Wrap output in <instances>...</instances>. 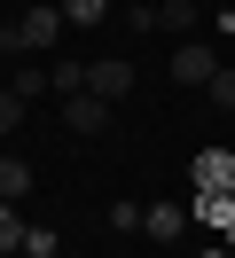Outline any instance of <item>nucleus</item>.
I'll return each mask as SVG.
<instances>
[{
    "instance_id": "nucleus-1",
    "label": "nucleus",
    "mask_w": 235,
    "mask_h": 258,
    "mask_svg": "<svg viewBox=\"0 0 235 258\" xmlns=\"http://www.w3.org/2000/svg\"><path fill=\"white\" fill-rule=\"evenodd\" d=\"M0 39H8V55H47V47L63 39V8H47V0H39V8H24Z\"/></svg>"
},
{
    "instance_id": "nucleus-2",
    "label": "nucleus",
    "mask_w": 235,
    "mask_h": 258,
    "mask_svg": "<svg viewBox=\"0 0 235 258\" xmlns=\"http://www.w3.org/2000/svg\"><path fill=\"white\" fill-rule=\"evenodd\" d=\"M219 71H227V63H219L212 47H196V39H188V47H172V79H180V86H212Z\"/></svg>"
},
{
    "instance_id": "nucleus-3",
    "label": "nucleus",
    "mask_w": 235,
    "mask_h": 258,
    "mask_svg": "<svg viewBox=\"0 0 235 258\" xmlns=\"http://www.w3.org/2000/svg\"><path fill=\"white\" fill-rule=\"evenodd\" d=\"M196 196H235V149H204L196 157Z\"/></svg>"
},
{
    "instance_id": "nucleus-4",
    "label": "nucleus",
    "mask_w": 235,
    "mask_h": 258,
    "mask_svg": "<svg viewBox=\"0 0 235 258\" xmlns=\"http://www.w3.org/2000/svg\"><path fill=\"white\" fill-rule=\"evenodd\" d=\"M86 94H94V102L133 94V63H86Z\"/></svg>"
},
{
    "instance_id": "nucleus-5",
    "label": "nucleus",
    "mask_w": 235,
    "mask_h": 258,
    "mask_svg": "<svg viewBox=\"0 0 235 258\" xmlns=\"http://www.w3.org/2000/svg\"><path fill=\"white\" fill-rule=\"evenodd\" d=\"M102 117H110V102H94V94L63 102V125H71V133H102Z\"/></svg>"
},
{
    "instance_id": "nucleus-6",
    "label": "nucleus",
    "mask_w": 235,
    "mask_h": 258,
    "mask_svg": "<svg viewBox=\"0 0 235 258\" xmlns=\"http://www.w3.org/2000/svg\"><path fill=\"white\" fill-rule=\"evenodd\" d=\"M180 227H188V211H180V204H157V211H141V235H157V242H180Z\"/></svg>"
},
{
    "instance_id": "nucleus-7",
    "label": "nucleus",
    "mask_w": 235,
    "mask_h": 258,
    "mask_svg": "<svg viewBox=\"0 0 235 258\" xmlns=\"http://www.w3.org/2000/svg\"><path fill=\"white\" fill-rule=\"evenodd\" d=\"M196 219L219 227V235H227V250H235V196H196Z\"/></svg>"
},
{
    "instance_id": "nucleus-8",
    "label": "nucleus",
    "mask_w": 235,
    "mask_h": 258,
    "mask_svg": "<svg viewBox=\"0 0 235 258\" xmlns=\"http://www.w3.org/2000/svg\"><path fill=\"white\" fill-rule=\"evenodd\" d=\"M16 196H31V164L24 157H0V204H16Z\"/></svg>"
},
{
    "instance_id": "nucleus-9",
    "label": "nucleus",
    "mask_w": 235,
    "mask_h": 258,
    "mask_svg": "<svg viewBox=\"0 0 235 258\" xmlns=\"http://www.w3.org/2000/svg\"><path fill=\"white\" fill-rule=\"evenodd\" d=\"M47 86H55L63 102H71V94H86V63H47Z\"/></svg>"
},
{
    "instance_id": "nucleus-10",
    "label": "nucleus",
    "mask_w": 235,
    "mask_h": 258,
    "mask_svg": "<svg viewBox=\"0 0 235 258\" xmlns=\"http://www.w3.org/2000/svg\"><path fill=\"white\" fill-rule=\"evenodd\" d=\"M63 24H110V0H55Z\"/></svg>"
},
{
    "instance_id": "nucleus-11",
    "label": "nucleus",
    "mask_w": 235,
    "mask_h": 258,
    "mask_svg": "<svg viewBox=\"0 0 235 258\" xmlns=\"http://www.w3.org/2000/svg\"><path fill=\"white\" fill-rule=\"evenodd\" d=\"M8 94H16V102H39V94H55V86H47V63H39V71H16V79H8Z\"/></svg>"
},
{
    "instance_id": "nucleus-12",
    "label": "nucleus",
    "mask_w": 235,
    "mask_h": 258,
    "mask_svg": "<svg viewBox=\"0 0 235 258\" xmlns=\"http://www.w3.org/2000/svg\"><path fill=\"white\" fill-rule=\"evenodd\" d=\"M188 24H196L188 0H157V32H188Z\"/></svg>"
},
{
    "instance_id": "nucleus-13",
    "label": "nucleus",
    "mask_w": 235,
    "mask_h": 258,
    "mask_svg": "<svg viewBox=\"0 0 235 258\" xmlns=\"http://www.w3.org/2000/svg\"><path fill=\"white\" fill-rule=\"evenodd\" d=\"M0 250H24V219H16V204H0Z\"/></svg>"
},
{
    "instance_id": "nucleus-14",
    "label": "nucleus",
    "mask_w": 235,
    "mask_h": 258,
    "mask_svg": "<svg viewBox=\"0 0 235 258\" xmlns=\"http://www.w3.org/2000/svg\"><path fill=\"white\" fill-rule=\"evenodd\" d=\"M110 227L118 235H141V204H110Z\"/></svg>"
},
{
    "instance_id": "nucleus-15",
    "label": "nucleus",
    "mask_w": 235,
    "mask_h": 258,
    "mask_svg": "<svg viewBox=\"0 0 235 258\" xmlns=\"http://www.w3.org/2000/svg\"><path fill=\"white\" fill-rule=\"evenodd\" d=\"M16 125H24V102H16L8 86H0V133H16Z\"/></svg>"
},
{
    "instance_id": "nucleus-16",
    "label": "nucleus",
    "mask_w": 235,
    "mask_h": 258,
    "mask_svg": "<svg viewBox=\"0 0 235 258\" xmlns=\"http://www.w3.org/2000/svg\"><path fill=\"white\" fill-rule=\"evenodd\" d=\"M204 94H212V102H219V110H235V71H219V79H212V86H204Z\"/></svg>"
},
{
    "instance_id": "nucleus-17",
    "label": "nucleus",
    "mask_w": 235,
    "mask_h": 258,
    "mask_svg": "<svg viewBox=\"0 0 235 258\" xmlns=\"http://www.w3.org/2000/svg\"><path fill=\"white\" fill-rule=\"evenodd\" d=\"M204 258H235V250H227V242H219V250H204Z\"/></svg>"
},
{
    "instance_id": "nucleus-18",
    "label": "nucleus",
    "mask_w": 235,
    "mask_h": 258,
    "mask_svg": "<svg viewBox=\"0 0 235 258\" xmlns=\"http://www.w3.org/2000/svg\"><path fill=\"white\" fill-rule=\"evenodd\" d=\"M0 63H8V39H0Z\"/></svg>"
},
{
    "instance_id": "nucleus-19",
    "label": "nucleus",
    "mask_w": 235,
    "mask_h": 258,
    "mask_svg": "<svg viewBox=\"0 0 235 258\" xmlns=\"http://www.w3.org/2000/svg\"><path fill=\"white\" fill-rule=\"evenodd\" d=\"M227 71H235V63H227Z\"/></svg>"
}]
</instances>
